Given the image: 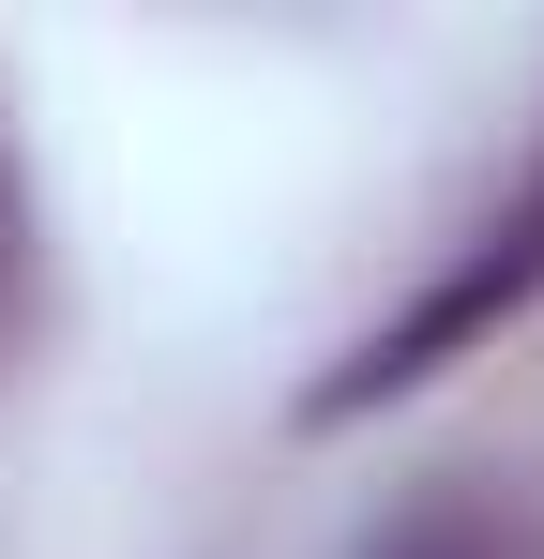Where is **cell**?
<instances>
[{"mask_svg": "<svg viewBox=\"0 0 544 559\" xmlns=\"http://www.w3.org/2000/svg\"><path fill=\"white\" fill-rule=\"evenodd\" d=\"M530 302H544V167L515 182V212H484V227H469V258H453V273L424 287V302H409L393 333H363L348 364L318 378V424H363L378 393L439 378L453 348H484V333H499V318H530Z\"/></svg>", "mask_w": 544, "mask_h": 559, "instance_id": "cell-1", "label": "cell"}, {"mask_svg": "<svg viewBox=\"0 0 544 559\" xmlns=\"http://www.w3.org/2000/svg\"><path fill=\"white\" fill-rule=\"evenodd\" d=\"M363 559H515V530H499L484 499H409V514H393Z\"/></svg>", "mask_w": 544, "mask_h": 559, "instance_id": "cell-2", "label": "cell"}, {"mask_svg": "<svg viewBox=\"0 0 544 559\" xmlns=\"http://www.w3.org/2000/svg\"><path fill=\"white\" fill-rule=\"evenodd\" d=\"M15 258H31V197H15V152H0V302H15Z\"/></svg>", "mask_w": 544, "mask_h": 559, "instance_id": "cell-3", "label": "cell"}]
</instances>
